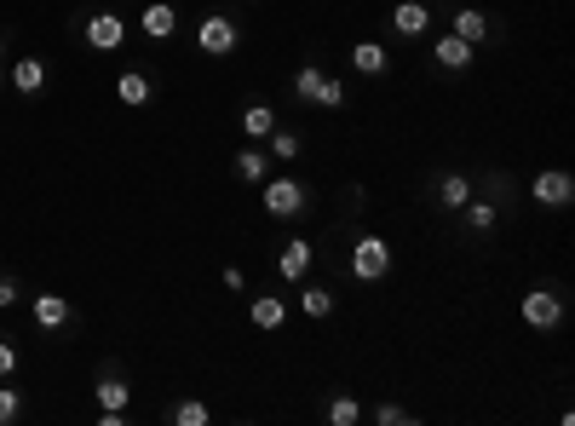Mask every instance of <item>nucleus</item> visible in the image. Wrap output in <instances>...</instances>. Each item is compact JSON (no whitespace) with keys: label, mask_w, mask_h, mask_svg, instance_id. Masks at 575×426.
Returning <instances> with one entry per match:
<instances>
[{"label":"nucleus","mask_w":575,"mask_h":426,"mask_svg":"<svg viewBox=\"0 0 575 426\" xmlns=\"http://www.w3.org/2000/svg\"><path fill=\"white\" fill-rule=\"evenodd\" d=\"M518 317H524L529 329H558L564 323V288L558 283H535V288H524V300H518Z\"/></svg>","instance_id":"obj_2"},{"label":"nucleus","mask_w":575,"mask_h":426,"mask_svg":"<svg viewBox=\"0 0 575 426\" xmlns=\"http://www.w3.org/2000/svg\"><path fill=\"white\" fill-rule=\"evenodd\" d=\"M391 29H397L403 41H420V35L432 29V6H426V0H397V6H391Z\"/></svg>","instance_id":"obj_10"},{"label":"nucleus","mask_w":575,"mask_h":426,"mask_svg":"<svg viewBox=\"0 0 575 426\" xmlns=\"http://www.w3.org/2000/svg\"><path fill=\"white\" fill-rule=\"evenodd\" d=\"M460 219H466V231H472V237H489V231L501 225V208H495V202H478V196H472V202L460 208Z\"/></svg>","instance_id":"obj_22"},{"label":"nucleus","mask_w":575,"mask_h":426,"mask_svg":"<svg viewBox=\"0 0 575 426\" xmlns=\"http://www.w3.org/2000/svg\"><path fill=\"white\" fill-rule=\"evenodd\" d=\"M81 41L92 52H115L127 41V18L121 12H92V18H81Z\"/></svg>","instance_id":"obj_7"},{"label":"nucleus","mask_w":575,"mask_h":426,"mask_svg":"<svg viewBox=\"0 0 575 426\" xmlns=\"http://www.w3.org/2000/svg\"><path fill=\"white\" fill-rule=\"evenodd\" d=\"M529 202L547 208V213H564L575 202V179L564 173V167H541V173L529 179Z\"/></svg>","instance_id":"obj_6"},{"label":"nucleus","mask_w":575,"mask_h":426,"mask_svg":"<svg viewBox=\"0 0 575 426\" xmlns=\"http://www.w3.org/2000/svg\"><path fill=\"white\" fill-rule=\"evenodd\" d=\"M12 375H18V346L0 340V380H12Z\"/></svg>","instance_id":"obj_29"},{"label":"nucleus","mask_w":575,"mask_h":426,"mask_svg":"<svg viewBox=\"0 0 575 426\" xmlns=\"http://www.w3.org/2000/svg\"><path fill=\"white\" fill-rule=\"evenodd\" d=\"M276 127H282V121H276V110L265 104V98H248V104H242V133H248L253 144H265Z\"/></svg>","instance_id":"obj_15"},{"label":"nucleus","mask_w":575,"mask_h":426,"mask_svg":"<svg viewBox=\"0 0 575 426\" xmlns=\"http://www.w3.org/2000/svg\"><path fill=\"white\" fill-rule=\"evenodd\" d=\"M311 254H317V248H311L305 237H288V242H282V254H276L282 283H305V277H311Z\"/></svg>","instance_id":"obj_12"},{"label":"nucleus","mask_w":575,"mask_h":426,"mask_svg":"<svg viewBox=\"0 0 575 426\" xmlns=\"http://www.w3.org/2000/svg\"><path fill=\"white\" fill-rule=\"evenodd\" d=\"M115 98H121L127 110H144V104L156 98V87H150V75H144V70H121V75H115Z\"/></svg>","instance_id":"obj_17"},{"label":"nucleus","mask_w":575,"mask_h":426,"mask_svg":"<svg viewBox=\"0 0 575 426\" xmlns=\"http://www.w3.org/2000/svg\"><path fill=\"white\" fill-rule=\"evenodd\" d=\"M6 81H12V93L18 98H41L46 93V81H52V70H46V58H18V64H6Z\"/></svg>","instance_id":"obj_8"},{"label":"nucleus","mask_w":575,"mask_h":426,"mask_svg":"<svg viewBox=\"0 0 575 426\" xmlns=\"http://www.w3.org/2000/svg\"><path fill=\"white\" fill-rule=\"evenodd\" d=\"M196 47L207 58H230V52L242 47V24L225 18V12H207V18H196Z\"/></svg>","instance_id":"obj_4"},{"label":"nucleus","mask_w":575,"mask_h":426,"mask_svg":"<svg viewBox=\"0 0 575 426\" xmlns=\"http://www.w3.org/2000/svg\"><path fill=\"white\" fill-rule=\"evenodd\" d=\"M138 29H144L150 41H167V35L179 29V12H173V0H150V6L138 12Z\"/></svg>","instance_id":"obj_16"},{"label":"nucleus","mask_w":575,"mask_h":426,"mask_svg":"<svg viewBox=\"0 0 575 426\" xmlns=\"http://www.w3.org/2000/svg\"><path fill=\"white\" fill-rule=\"evenodd\" d=\"M23 415V392L18 386H6V380H0V426H12Z\"/></svg>","instance_id":"obj_26"},{"label":"nucleus","mask_w":575,"mask_h":426,"mask_svg":"<svg viewBox=\"0 0 575 426\" xmlns=\"http://www.w3.org/2000/svg\"><path fill=\"white\" fill-rule=\"evenodd\" d=\"M18 300H23L18 277H12V271H0V311H6V306H18Z\"/></svg>","instance_id":"obj_28"},{"label":"nucleus","mask_w":575,"mask_h":426,"mask_svg":"<svg viewBox=\"0 0 575 426\" xmlns=\"http://www.w3.org/2000/svg\"><path fill=\"white\" fill-rule=\"evenodd\" d=\"M0 81H6V64H0Z\"/></svg>","instance_id":"obj_31"},{"label":"nucleus","mask_w":575,"mask_h":426,"mask_svg":"<svg viewBox=\"0 0 575 426\" xmlns=\"http://www.w3.org/2000/svg\"><path fill=\"white\" fill-rule=\"evenodd\" d=\"M322 421H328V426H357V421H363V403L351 398V392H340V398L322 403Z\"/></svg>","instance_id":"obj_24"},{"label":"nucleus","mask_w":575,"mask_h":426,"mask_svg":"<svg viewBox=\"0 0 575 426\" xmlns=\"http://www.w3.org/2000/svg\"><path fill=\"white\" fill-rule=\"evenodd\" d=\"M351 277L357 283H386L391 277V242L386 237H374V231H363V237L351 242Z\"/></svg>","instance_id":"obj_3"},{"label":"nucleus","mask_w":575,"mask_h":426,"mask_svg":"<svg viewBox=\"0 0 575 426\" xmlns=\"http://www.w3.org/2000/svg\"><path fill=\"white\" fill-rule=\"evenodd\" d=\"M299 311H305L311 323H328V317H334V294L322 283H299Z\"/></svg>","instance_id":"obj_21"},{"label":"nucleus","mask_w":575,"mask_h":426,"mask_svg":"<svg viewBox=\"0 0 575 426\" xmlns=\"http://www.w3.org/2000/svg\"><path fill=\"white\" fill-rule=\"evenodd\" d=\"M69 300L64 294H35V329H46V334H58V329H69Z\"/></svg>","instance_id":"obj_18"},{"label":"nucleus","mask_w":575,"mask_h":426,"mask_svg":"<svg viewBox=\"0 0 575 426\" xmlns=\"http://www.w3.org/2000/svg\"><path fill=\"white\" fill-rule=\"evenodd\" d=\"M311 208V185H299V179H265V219H299V213Z\"/></svg>","instance_id":"obj_5"},{"label":"nucleus","mask_w":575,"mask_h":426,"mask_svg":"<svg viewBox=\"0 0 575 426\" xmlns=\"http://www.w3.org/2000/svg\"><path fill=\"white\" fill-rule=\"evenodd\" d=\"M414 415L409 409H403V403H380V409H374V426H409Z\"/></svg>","instance_id":"obj_27"},{"label":"nucleus","mask_w":575,"mask_h":426,"mask_svg":"<svg viewBox=\"0 0 575 426\" xmlns=\"http://www.w3.org/2000/svg\"><path fill=\"white\" fill-rule=\"evenodd\" d=\"M449 35H460V41L483 47V41H495V18H489L483 6H455V12H449Z\"/></svg>","instance_id":"obj_9"},{"label":"nucleus","mask_w":575,"mask_h":426,"mask_svg":"<svg viewBox=\"0 0 575 426\" xmlns=\"http://www.w3.org/2000/svg\"><path fill=\"white\" fill-rule=\"evenodd\" d=\"M248 323H253V329H265V334H276L282 323H288V300H282V294H253V300H248Z\"/></svg>","instance_id":"obj_13"},{"label":"nucleus","mask_w":575,"mask_h":426,"mask_svg":"<svg viewBox=\"0 0 575 426\" xmlns=\"http://www.w3.org/2000/svg\"><path fill=\"white\" fill-rule=\"evenodd\" d=\"M219 283H225L230 294H242V288H248V277H242V271H236V265H225V277H219Z\"/></svg>","instance_id":"obj_30"},{"label":"nucleus","mask_w":575,"mask_h":426,"mask_svg":"<svg viewBox=\"0 0 575 426\" xmlns=\"http://www.w3.org/2000/svg\"><path fill=\"white\" fill-rule=\"evenodd\" d=\"M167 421L173 426H207L213 421V409H207L202 398H179V403H167Z\"/></svg>","instance_id":"obj_25"},{"label":"nucleus","mask_w":575,"mask_h":426,"mask_svg":"<svg viewBox=\"0 0 575 426\" xmlns=\"http://www.w3.org/2000/svg\"><path fill=\"white\" fill-rule=\"evenodd\" d=\"M472 58H478V47H472V41H460V35H437V41H432V64H437V70L460 75V70H472Z\"/></svg>","instance_id":"obj_11"},{"label":"nucleus","mask_w":575,"mask_h":426,"mask_svg":"<svg viewBox=\"0 0 575 426\" xmlns=\"http://www.w3.org/2000/svg\"><path fill=\"white\" fill-rule=\"evenodd\" d=\"M351 70L363 75V81H374V75L391 70V52L380 47V41H357V47H351Z\"/></svg>","instance_id":"obj_19"},{"label":"nucleus","mask_w":575,"mask_h":426,"mask_svg":"<svg viewBox=\"0 0 575 426\" xmlns=\"http://www.w3.org/2000/svg\"><path fill=\"white\" fill-rule=\"evenodd\" d=\"M265 156H271V162H299V156H305V139H299L294 127H276L271 139H265Z\"/></svg>","instance_id":"obj_23"},{"label":"nucleus","mask_w":575,"mask_h":426,"mask_svg":"<svg viewBox=\"0 0 575 426\" xmlns=\"http://www.w3.org/2000/svg\"><path fill=\"white\" fill-rule=\"evenodd\" d=\"M294 98L305 110H345V81L322 64H299L294 70Z\"/></svg>","instance_id":"obj_1"},{"label":"nucleus","mask_w":575,"mask_h":426,"mask_svg":"<svg viewBox=\"0 0 575 426\" xmlns=\"http://www.w3.org/2000/svg\"><path fill=\"white\" fill-rule=\"evenodd\" d=\"M265 167H271V156H265V144H253V139L230 156V173H236L242 185H265Z\"/></svg>","instance_id":"obj_14"},{"label":"nucleus","mask_w":575,"mask_h":426,"mask_svg":"<svg viewBox=\"0 0 575 426\" xmlns=\"http://www.w3.org/2000/svg\"><path fill=\"white\" fill-rule=\"evenodd\" d=\"M466 202H472V179H466V173H443V179H437V208L460 213Z\"/></svg>","instance_id":"obj_20"}]
</instances>
